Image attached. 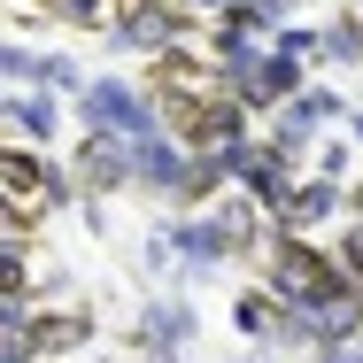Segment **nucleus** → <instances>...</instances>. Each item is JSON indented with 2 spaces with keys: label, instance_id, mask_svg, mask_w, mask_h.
<instances>
[{
  "label": "nucleus",
  "instance_id": "obj_1",
  "mask_svg": "<svg viewBox=\"0 0 363 363\" xmlns=\"http://www.w3.org/2000/svg\"><path fill=\"white\" fill-rule=\"evenodd\" d=\"M70 108H77V132H116V140L170 132V124H162V108H155V93H147L140 77H124V70L85 77V85L70 93Z\"/></svg>",
  "mask_w": 363,
  "mask_h": 363
},
{
  "label": "nucleus",
  "instance_id": "obj_2",
  "mask_svg": "<svg viewBox=\"0 0 363 363\" xmlns=\"http://www.w3.org/2000/svg\"><path fill=\"white\" fill-rule=\"evenodd\" d=\"M340 116H348V101H340L333 85H309V77H301L286 101L271 108V140H263V147H279L294 170H309V147H317V132H325V124H340Z\"/></svg>",
  "mask_w": 363,
  "mask_h": 363
},
{
  "label": "nucleus",
  "instance_id": "obj_3",
  "mask_svg": "<svg viewBox=\"0 0 363 363\" xmlns=\"http://www.w3.org/2000/svg\"><path fill=\"white\" fill-rule=\"evenodd\" d=\"M101 31H108V47H124V55H162V47L194 39V16H186L178 0H116Z\"/></svg>",
  "mask_w": 363,
  "mask_h": 363
},
{
  "label": "nucleus",
  "instance_id": "obj_4",
  "mask_svg": "<svg viewBox=\"0 0 363 363\" xmlns=\"http://www.w3.org/2000/svg\"><path fill=\"white\" fill-rule=\"evenodd\" d=\"M294 85H301V62H294V55H279V47H255L240 70L224 77V93H232L247 116H271V108L294 93Z\"/></svg>",
  "mask_w": 363,
  "mask_h": 363
},
{
  "label": "nucleus",
  "instance_id": "obj_5",
  "mask_svg": "<svg viewBox=\"0 0 363 363\" xmlns=\"http://www.w3.org/2000/svg\"><path fill=\"white\" fill-rule=\"evenodd\" d=\"M340 209H348V186H340V178H325V170H301V178L286 186V201L271 209V224H279V232H309V240H317Z\"/></svg>",
  "mask_w": 363,
  "mask_h": 363
},
{
  "label": "nucleus",
  "instance_id": "obj_6",
  "mask_svg": "<svg viewBox=\"0 0 363 363\" xmlns=\"http://www.w3.org/2000/svg\"><path fill=\"white\" fill-rule=\"evenodd\" d=\"M70 186L77 194H132V155L116 132H77V155H70Z\"/></svg>",
  "mask_w": 363,
  "mask_h": 363
},
{
  "label": "nucleus",
  "instance_id": "obj_7",
  "mask_svg": "<svg viewBox=\"0 0 363 363\" xmlns=\"http://www.w3.org/2000/svg\"><path fill=\"white\" fill-rule=\"evenodd\" d=\"M93 333H101L93 309H31L16 340H23V356H31V363H55V356H77Z\"/></svg>",
  "mask_w": 363,
  "mask_h": 363
},
{
  "label": "nucleus",
  "instance_id": "obj_8",
  "mask_svg": "<svg viewBox=\"0 0 363 363\" xmlns=\"http://www.w3.org/2000/svg\"><path fill=\"white\" fill-rule=\"evenodd\" d=\"M124 155H132V186H140V194H162V201H178L186 147L170 140V132H140V140H124Z\"/></svg>",
  "mask_w": 363,
  "mask_h": 363
},
{
  "label": "nucleus",
  "instance_id": "obj_9",
  "mask_svg": "<svg viewBox=\"0 0 363 363\" xmlns=\"http://www.w3.org/2000/svg\"><path fill=\"white\" fill-rule=\"evenodd\" d=\"M0 124H16V140H23V147H55V140H62V93L23 85V93L0 101Z\"/></svg>",
  "mask_w": 363,
  "mask_h": 363
},
{
  "label": "nucleus",
  "instance_id": "obj_10",
  "mask_svg": "<svg viewBox=\"0 0 363 363\" xmlns=\"http://www.w3.org/2000/svg\"><path fill=\"white\" fill-rule=\"evenodd\" d=\"M194 333H201L194 301H186V294H155V301H140V325H132V348H186Z\"/></svg>",
  "mask_w": 363,
  "mask_h": 363
},
{
  "label": "nucleus",
  "instance_id": "obj_11",
  "mask_svg": "<svg viewBox=\"0 0 363 363\" xmlns=\"http://www.w3.org/2000/svg\"><path fill=\"white\" fill-rule=\"evenodd\" d=\"M294 178H301V170H294L279 147H247V162L232 170V194H247V201H255V209L271 217V209L286 201V186H294Z\"/></svg>",
  "mask_w": 363,
  "mask_h": 363
},
{
  "label": "nucleus",
  "instance_id": "obj_12",
  "mask_svg": "<svg viewBox=\"0 0 363 363\" xmlns=\"http://www.w3.org/2000/svg\"><path fill=\"white\" fill-rule=\"evenodd\" d=\"M224 186H232V170H224L217 147H201V155H186V178H178V201L186 209H201V201H217Z\"/></svg>",
  "mask_w": 363,
  "mask_h": 363
},
{
  "label": "nucleus",
  "instance_id": "obj_13",
  "mask_svg": "<svg viewBox=\"0 0 363 363\" xmlns=\"http://www.w3.org/2000/svg\"><path fill=\"white\" fill-rule=\"evenodd\" d=\"M271 325H279V301H271L263 286H247L240 301H232V333H240L247 348H271Z\"/></svg>",
  "mask_w": 363,
  "mask_h": 363
},
{
  "label": "nucleus",
  "instance_id": "obj_14",
  "mask_svg": "<svg viewBox=\"0 0 363 363\" xmlns=\"http://www.w3.org/2000/svg\"><path fill=\"white\" fill-rule=\"evenodd\" d=\"M309 62H340V70H363V31H356V8L340 23H317V55Z\"/></svg>",
  "mask_w": 363,
  "mask_h": 363
},
{
  "label": "nucleus",
  "instance_id": "obj_15",
  "mask_svg": "<svg viewBox=\"0 0 363 363\" xmlns=\"http://www.w3.org/2000/svg\"><path fill=\"white\" fill-rule=\"evenodd\" d=\"M0 294L31 301V232H0Z\"/></svg>",
  "mask_w": 363,
  "mask_h": 363
},
{
  "label": "nucleus",
  "instance_id": "obj_16",
  "mask_svg": "<svg viewBox=\"0 0 363 363\" xmlns=\"http://www.w3.org/2000/svg\"><path fill=\"white\" fill-rule=\"evenodd\" d=\"M23 85H39V55L23 39H0V93H23Z\"/></svg>",
  "mask_w": 363,
  "mask_h": 363
},
{
  "label": "nucleus",
  "instance_id": "obj_17",
  "mask_svg": "<svg viewBox=\"0 0 363 363\" xmlns=\"http://www.w3.org/2000/svg\"><path fill=\"white\" fill-rule=\"evenodd\" d=\"M108 8H116V0H47V16H55V23H70V31H101V23H108Z\"/></svg>",
  "mask_w": 363,
  "mask_h": 363
},
{
  "label": "nucleus",
  "instance_id": "obj_18",
  "mask_svg": "<svg viewBox=\"0 0 363 363\" xmlns=\"http://www.w3.org/2000/svg\"><path fill=\"white\" fill-rule=\"evenodd\" d=\"M309 170H325V178H340V186H348V170H356V140H325V132H317Z\"/></svg>",
  "mask_w": 363,
  "mask_h": 363
},
{
  "label": "nucleus",
  "instance_id": "obj_19",
  "mask_svg": "<svg viewBox=\"0 0 363 363\" xmlns=\"http://www.w3.org/2000/svg\"><path fill=\"white\" fill-rule=\"evenodd\" d=\"M39 85H47V93H62V101H70L77 85H85V70H77V55H39Z\"/></svg>",
  "mask_w": 363,
  "mask_h": 363
},
{
  "label": "nucleus",
  "instance_id": "obj_20",
  "mask_svg": "<svg viewBox=\"0 0 363 363\" xmlns=\"http://www.w3.org/2000/svg\"><path fill=\"white\" fill-rule=\"evenodd\" d=\"M263 47H279V55H294V62H309V55H317V23H279Z\"/></svg>",
  "mask_w": 363,
  "mask_h": 363
},
{
  "label": "nucleus",
  "instance_id": "obj_21",
  "mask_svg": "<svg viewBox=\"0 0 363 363\" xmlns=\"http://www.w3.org/2000/svg\"><path fill=\"white\" fill-rule=\"evenodd\" d=\"M333 263H340V279H348V286H363V217L348 224V232H340V247H333Z\"/></svg>",
  "mask_w": 363,
  "mask_h": 363
},
{
  "label": "nucleus",
  "instance_id": "obj_22",
  "mask_svg": "<svg viewBox=\"0 0 363 363\" xmlns=\"http://www.w3.org/2000/svg\"><path fill=\"white\" fill-rule=\"evenodd\" d=\"M140 263H147V271H170V263H178V247H170V232H147Z\"/></svg>",
  "mask_w": 363,
  "mask_h": 363
},
{
  "label": "nucleus",
  "instance_id": "obj_23",
  "mask_svg": "<svg viewBox=\"0 0 363 363\" xmlns=\"http://www.w3.org/2000/svg\"><path fill=\"white\" fill-rule=\"evenodd\" d=\"M23 317H31V301L23 294H0V333H23Z\"/></svg>",
  "mask_w": 363,
  "mask_h": 363
},
{
  "label": "nucleus",
  "instance_id": "obj_24",
  "mask_svg": "<svg viewBox=\"0 0 363 363\" xmlns=\"http://www.w3.org/2000/svg\"><path fill=\"white\" fill-rule=\"evenodd\" d=\"M0 363H31V356H23V340H16V333H0Z\"/></svg>",
  "mask_w": 363,
  "mask_h": 363
},
{
  "label": "nucleus",
  "instance_id": "obj_25",
  "mask_svg": "<svg viewBox=\"0 0 363 363\" xmlns=\"http://www.w3.org/2000/svg\"><path fill=\"white\" fill-rule=\"evenodd\" d=\"M340 124H348V140L363 147V108H348V116H340Z\"/></svg>",
  "mask_w": 363,
  "mask_h": 363
},
{
  "label": "nucleus",
  "instance_id": "obj_26",
  "mask_svg": "<svg viewBox=\"0 0 363 363\" xmlns=\"http://www.w3.org/2000/svg\"><path fill=\"white\" fill-rule=\"evenodd\" d=\"M348 217H363V178H356V186H348Z\"/></svg>",
  "mask_w": 363,
  "mask_h": 363
},
{
  "label": "nucleus",
  "instance_id": "obj_27",
  "mask_svg": "<svg viewBox=\"0 0 363 363\" xmlns=\"http://www.w3.org/2000/svg\"><path fill=\"white\" fill-rule=\"evenodd\" d=\"M356 348H363V301H356Z\"/></svg>",
  "mask_w": 363,
  "mask_h": 363
},
{
  "label": "nucleus",
  "instance_id": "obj_28",
  "mask_svg": "<svg viewBox=\"0 0 363 363\" xmlns=\"http://www.w3.org/2000/svg\"><path fill=\"white\" fill-rule=\"evenodd\" d=\"M39 8H47V0H39Z\"/></svg>",
  "mask_w": 363,
  "mask_h": 363
}]
</instances>
